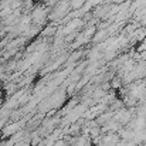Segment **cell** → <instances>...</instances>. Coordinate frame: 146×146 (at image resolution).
<instances>
[{
    "label": "cell",
    "mask_w": 146,
    "mask_h": 146,
    "mask_svg": "<svg viewBox=\"0 0 146 146\" xmlns=\"http://www.w3.org/2000/svg\"><path fill=\"white\" fill-rule=\"evenodd\" d=\"M55 34V27L54 26H48L44 30H41V36L43 37H52Z\"/></svg>",
    "instance_id": "1"
}]
</instances>
